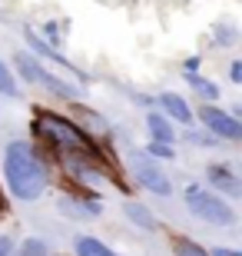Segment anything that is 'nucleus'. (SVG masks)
I'll return each instance as SVG.
<instances>
[{"label": "nucleus", "instance_id": "f257e3e1", "mask_svg": "<svg viewBox=\"0 0 242 256\" xmlns=\"http://www.w3.org/2000/svg\"><path fill=\"white\" fill-rule=\"evenodd\" d=\"M3 173H7L10 193L20 200H40L47 193L50 173L27 140H13L7 146V153H3Z\"/></svg>", "mask_w": 242, "mask_h": 256}, {"label": "nucleus", "instance_id": "f03ea898", "mask_svg": "<svg viewBox=\"0 0 242 256\" xmlns=\"http://www.w3.org/2000/svg\"><path fill=\"white\" fill-rule=\"evenodd\" d=\"M33 133H37L43 143H50V150L56 156L63 153H100V146L93 143V136L86 130L66 120L63 114H50V110H37V120H33Z\"/></svg>", "mask_w": 242, "mask_h": 256}, {"label": "nucleus", "instance_id": "7ed1b4c3", "mask_svg": "<svg viewBox=\"0 0 242 256\" xmlns=\"http://www.w3.org/2000/svg\"><path fill=\"white\" fill-rule=\"evenodd\" d=\"M183 200H186V210L196 220H203V223H213V226H233L236 223L233 206H229L219 193H209V190H203V186H186Z\"/></svg>", "mask_w": 242, "mask_h": 256}, {"label": "nucleus", "instance_id": "20e7f679", "mask_svg": "<svg viewBox=\"0 0 242 256\" xmlns=\"http://www.w3.org/2000/svg\"><path fill=\"white\" fill-rule=\"evenodd\" d=\"M199 120H203V124L209 126V133L219 136V140H239L242 136V124L236 120V114L219 110V106H213V104L199 110Z\"/></svg>", "mask_w": 242, "mask_h": 256}, {"label": "nucleus", "instance_id": "39448f33", "mask_svg": "<svg viewBox=\"0 0 242 256\" xmlns=\"http://www.w3.org/2000/svg\"><path fill=\"white\" fill-rule=\"evenodd\" d=\"M133 176H136V183H140V186H146V190L156 193V196H169V193H173V183H169V176L159 170L156 163L143 160V156L133 163Z\"/></svg>", "mask_w": 242, "mask_h": 256}, {"label": "nucleus", "instance_id": "423d86ee", "mask_svg": "<svg viewBox=\"0 0 242 256\" xmlns=\"http://www.w3.org/2000/svg\"><path fill=\"white\" fill-rule=\"evenodd\" d=\"M206 176L213 180L216 193H226V196H242V183H239V176L233 173V166H229V163H209V166H206Z\"/></svg>", "mask_w": 242, "mask_h": 256}, {"label": "nucleus", "instance_id": "0eeeda50", "mask_svg": "<svg viewBox=\"0 0 242 256\" xmlns=\"http://www.w3.org/2000/svg\"><path fill=\"white\" fill-rule=\"evenodd\" d=\"M159 106H163V116L176 120V124H193V110L179 94H159Z\"/></svg>", "mask_w": 242, "mask_h": 256}, {"label": "nucleus", "instance_id": "6e6552de", "mask_svg": "<svg viewBox=\"0 0 242 256\" xmlns=\"http://www.w3.org/2000/svg\"><path fill=\"white\" fill-rule=\"evenodd\" d=\"M146 126L153 133V140L159 143H176V130H173V120L163 114H146Z\"/></svg>", "mask_w": 242, "mask_h": 256}, {"label": "nucleus", "instance_id": "1a4fd4ad", "mask_svg": "<svg viewBox=\"0 0 242 256\" xmlns=\"http://www.w3.org/2000/svg\"><path fill=\"white\" fill-rule=\"evenodd\" d=\"M13 64H17V70H20V76L27 80V84H43V66H40V60L37 57H30V54H17L13 57Z\"/></svg>", "mask_w": 242, "mask_h": 256}, {"label": "nucleus", "instance_id": "9d476101", "mask_svg": "<svg viewBox=\"0 0 242 256\" xmlns=\"http://www.w3.org/2000/svg\"><path fill=\"white\" fill-rule=\"evenodd\" d=\"M126 216H130L140 230H159L156 216H153V213H149L143 203H133V200H130V203H126Z\"/></svg>", "mask_w": 242, "mask_h": 256}, {"label": "nucleus", "instance_id": "9b49d317", "mask_svg": "<svg viewBox=\"0 0 242 256\" xmlns=\"http://www.w3.org/2000/svg\"><path fill=\"white\" fill-rule=\"evenodd\" d=\"M76 256H116L110 246H103L96 236H76Z\"/></svg>", "mask_w": 242, "mask_h": 256}, {"label": "nucleus", "instance_id": "f8f14e48", "mask_svg": "<svg viewBox=\"0 0 242 256\" xmlns=\"http://www.w3.org/2000/svg\"><path fill=\"white\" fill-rule=\"evenodd\" d=\"M186 76H189V84L196 86V94H203L206 100H216V96H219V86H216L213 80H203L199 74H186Z\"/></svg>", "mask_w": 242, "mask_h": 256}, {"label": "nucleus", "instance_id": "ddd939ff", "mask_svg": "<svg viewBox=\"0 0 242 256\" xmlns=\"http://www.w3.org/2000/svg\"><path fill=\"white\" fill-rule=\"evenodd\" d=\"M0 94L3 96H17L20 94V86H17V80H13V74H10V66L0 60Z\"/></svg>", "mask_w": 242, "mask_h": 256}, {"label": "nucleus", "instance_id": "4468645a", "mask_svg": "<svg viewBox=\"0 0 242 256\" xmlns=\"http://www.w3.org/2000/svg\"><path fill=\"white\" fill-rule=\"evenodd\" d=\"M173 246H176V256H209L199 243H193V240H186V236H179Z\"/></svg>", "mask_w": 242, "mask_h": 256}, {"label": "nucleus", "instance_id": "2eb2a0df", "mask_svg": "<svg viewBox=\"0 0 242 256\" xmlns=\"http://www.w3.org/2000/svg\"><path fill=\"white\" fill-rule=\"evenodd\" d=\"M146 153L149 156H159V160H173L176 156V150H173V143H159V140H153L146 146Z\"/></svg>", "mask_w": 242, "mask_h": 256}, {"label": "nucleus", "instance_id": "dca6fc26", "mask_svg": "<svg viewBox=\"0 0 242 256\" xmlns=\"http://www.w3.org/2000/svg\"><path fill=\"white\" fill-rule=\"evenodd\" d=\"M216 44H219V47H233L236 44V27L233 24H219V30H216Z\"/></svg>", "mask_w": 242, "mask_h": 256}, {"label": "nucleus", "instance_id": "f3484780", "mask_svg": "<svg viewBox=\"0 0 242 256\" xmlns=\"http://www.w3.org/2000/svg\"><path fill=\"white\" fill-rule=\"evenodd\" d=\"M23 256H47V246L40 240H27L23 243Z\"/></svg>", "mask_w": 242, "mask_h": 256}, {"label": "nucleus", "instance_id": "a211bd4d", "mask_svg": "<svg viewBox=\"0 0 242 256\" xmlns=\"http://www.w3.org/2000/svg\"><path fill=\"white\" fill-rule=\"evenodd\" d=\"M189 140H193L196 146H216L219 136H209V133H189Z\"/></svg>", "mask_w": 242, "mask_h": 256}, {"label": "nucleus", "instance_id": "6ab92c4d", "mask_svg": "<svg viewBox=\"0 0 242 256\" xmlns=\"http://www.w3.org/2000/svg\"><path fill=\"white\" fill-rule=\"evenodd\" d=\"M13 253V243H10V236H0V256H10Z\"/></svg>", "mask_w": 242, "mask_h": 256}, {"label": "nucleus", "instance_id": "aec40b11", "mask_svg": "<svg viewBox=\"0 0 242 256\" xmlns=\"http://www.w3.org/2000/svg\"><path fill=\"white\" fill-rule=\"evenodd\" d=\"M47 37H50V44L60 40V27H56V24H47Z\"/></svg>", "mask_w": 242, "mask_h": 256}, {"label": "nucleus", "instance_id": "412c9836", "mask_svg": "<svg viewBox=\"0 0 242 256\" xmlns=\"http://www.w3.org/2000/svg\"><path fill=\"white\" fill-rule=\"evenodd\" d=\"M229 76H233L236 84L242 80V60H236V64H233V70H229Z\"/></svg>", "mask_w": 242, "mask_h": 256}, {"label": "nucleus", "instance_id": "4be33fe9", "mask_svg": "<svg viewBox=\"0 0 242 256\" xmlns=\"http://www.w3.org/2000/svg\"><path fill=\"white\" fill-rule=\"evenodd\" d=\"M213 256H242V253H236V250H216Z\"/></svg>", "mask_w": 242, "mask_h": 256}, {"label": "nucleus", "instance_id": "5701e85b", "mask_svg": "<svg viewBox=\"0 0 242 256\" xmlns=\"http://www.w3.org/2000/svg\"><path fill=\"white\" fill-rule=\"evenodd\" d=\"M7 213V200H3V193H0V216Z\"/></svg>", "mask_w": 242, "mask_h": 256}]
</instances>
